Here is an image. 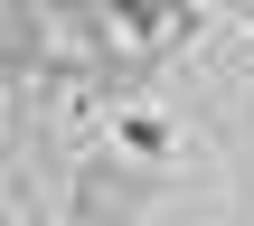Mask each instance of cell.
I'll use <instances>...</instances> for the list:
<instances>
[{
	"label": "cell",
	"instance_id": "1",
	"mask_svg": "<svg viewBox=\"0 0 254 226\" xmlns=\"http://www.w3.org/2000/svg\"><path fill=\"white\" fill-rule=\"evenodd\" d=\"M123 151H132V160H170V123H160V113H132V123H123Z\"/></svg>",
	"mask_w": 254,
	"mask_h": 226
}]
</instances>
